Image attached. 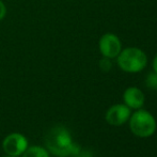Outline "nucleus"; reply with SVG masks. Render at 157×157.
<instances>
[{
    "label": "nucleus",
    "mask_w": 157,
    "mask_h": 157,
    "mask_svg": "<svg viewBox=\"0 0 157 157\" xmlns=\"http://www.w3.org/2000/svg\"><path fill=\"white\" fill-rule=\"evenodd\" d=\"M45 144L47 151L58 157L77 155L80 152L79 147L73 142L70 132L60 125L50 128L45 136Z\"/></svg>",
    "instance_id": "f257e3e1"
},
{
    "label": "nucleus",
    "mask_w": 157,
    "mask_h": 157,
    "mask_svg": "<svg viewBox=\"0 0 157 157\" xmlns=\"http://www.w3.org/2000/svg\"><path fill=\"white\" fill-rule=\"evenodd\" d=\"M120 68L127 73H138L147 66V57L143 50L137 47H128L121 50L118 55Z\"/></svg>",
    "instance_id": "f03ea898"
},
{
    "label": "nucleus",
    "mask_w": 157,
    "mask_h": 157,
    "mask_svg": "<svg viewBox=\"0 0 157 157\" xmlns=\"http://www.w3.org/2000/svg\"><path fill=\"white\" fill-rule=\"evenodd\" d=\"M129 127L134 135L140 138L151 137L156 130V121L147 110H137L129 117Z\"/></svg>",
    "instance_id": "7ed1b4c3"
},
{
    "label": "nucleus",
    "mask_w": 157,
    "mask_h": 157,
    "mask_svg": "<svg viewBox=\"0 0 157 157\" xmlns=\"http://www.w3.org/2000/svg\"><path fill=\"white\" fill-rule=\"evenodd\" d=\"M28 147V140L24 135L13 132L4 138L2 142V149L6 155L21 156Z\"/></svg>",
    "instance_id": "20e7f679"
},
{
    "label": "nucleus",
    "mask_w": 157,
    "mask_h": 157,
    "mask_svg": "<svg viewBox=\"0 0 157 157\" xmlns=\"http://www.w3.org/2000/svg\"><path fill=\"white\" fill-rule=\"evenodd\" d=\"M99 50L105 58L113 59L117 58L120 52L122 50L121 41L113 33H106L99 40Z\"/></svg>",
    "instance_id": "39448f33"
},
{
    "label": "nucleus",
    "mask_w": 157,
    "mask_h": 157,
    "mask_svg": "<svg viewBox=\"0 0 157 157\" xmlns=\"http://www.w3.org/2000/svg\"><path fill=\"white\" fill-rule=\"evenodd\" d=\"M130 117V108L123 104H117L108 109L106 112V121L110 125L121 126L123 125Z\"/></svg>",
    "instance_id": "423d86ee"
},
{
    "label": "nucleus",
    "mask_w": 157,
    "mask_h": 157,
    "mask_svg": "<svg viewBox=\"0 0 157 157\" xmlns=\"http://www.w3.org/2000/svg\"><path fill=\"white\" fill-rule=\"evenodd\" d=\"M123 99L127 107L132 109H140L144 104V94L139 88L130 87L125 90Z\"/></svg>",
    "instance_id": "0eeeda50"
},
{
    "label": "nucleus",
    "mask_w": 157,
    "mask_h": 157,
    "mask_svg": "<svg viewBox=\"0 0 157 157\" xmlns=\"http://www.w3.org/2000/svg\"><path fill=\"white\" fill-rule=\"evenodd\" d=\"M23 157H49V153L42 147H30L23 153Z\"/></svg>",
    "instance_id": "6e6552de"
},
{
    "label": "nucleus",
    "mask_w": 157,
    "mask_h": 157,
    "mask_svg": "<svg viewBox=\"0 0 157 157\" xmlns=\"http://www.w3.org/2000/svg\"><path fill=\"white\" fill-rule=\"evenodd\" d=\"M145 86L149 89L157 90V73H150L145 78Z\"/></svg>",
    "instance_id": "1a4fd4ad"
},
{
    "label": "nucleus",
    "mask_w": 157,
    "mask_h": 157,
    "mask_svg": "<svg viewBox=\"0 0 157 157\" xmlns=\"http://www.w3.org/2000/svg\"><path fill=\"white\" fill-rule=\"evenodd\" d=\"M99 67H101L104 72H109L112 67V63H111V61H110V59L104 57V59H101V60L99 61Z\"/></svg>",
    "instance_id": "9d476101"
},
{
    "label": "nucleus",
    "mask_w": 157,
    "mask_h": 157,
    "mask_svg": "<svg viewBox=\"0 0 157 157\" xmlns=\"http://www.w3.org/2000/svg\"><path fill=\"white\" fill-rule=\"evenodd\" d=\"M6 8L4 6L3 1L0 0V21H2L6 17Z\"/></svg>",
    "instance_id": "9b49d317"
},
{
    "label": "nucleus",
    "mask_w": 157,
    "mask_h": 157,
    "mask_svg": "<svg viewBox=\"0 0 157 157\" xmlns=\"http://www.w3.org/2000/svg\"><path fill=\"white\" fill-rule=\"evenodd\" d=\"M153 70L154 72L157 73V55L155 56V58L153 59Z\"/></svg>",
    "instance_id": "f8f14e48"
},
{
    "label": "nucleus",
    "mask_w": 157,
    "mask_h": 157,
    "mask_svg": "<svg viewBox=\"0 0 157 157\" xmlns=\"http://www.w3.org/2000/svg\"><path fill=\"white\" fill-rule=\"evenodd\" d=\"M3 157H18V156H12V155H6V156H3Z\"/></svg>",
    "instance_id": "ddd939ff"
}]
</instances>
